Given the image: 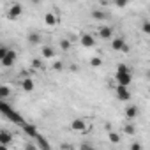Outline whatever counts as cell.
I'll return each mask as SVG.
<instances>
[{
    "label": "cell",
    "instance_id": "1",
    "mask_svg": "<svg viewBox=\"0 0 150 150\" xmlns=\"http://www.w3.org/2000/svg\"><path fill=\"white\" fill-rule=\"evenodd\" d=\"M0 111H2L7 118H11L14 124H20V125H23V124H25V120L21 118V115H18L11 106H7V104H6V103H2V101H0Z\"/></svg>",
    "mask_w": 150,
    "mask_h": 150
},
{
    "label": "cell",
    "instance_id": "2",
    "mask_svg": "<svg viewBox=\"0 0 150 150\" xmlns=\"http://www.w3.org/2000/svg\"><path fill=\"white\" fill-rule=\"evenodd\" d=\"M21 13H23V7H21L20 4H13V6L9 7V11H7V18H9V20H16Z\"/></svg>",
    "mask_w": 150,
    "mask_h": 150
},
{
    "label": "cell",
    "instance_id": "3",
    "mask_svg": "<svg viewBox=\"0 0 150 150\" xmlns=\"http://www.w3.org/2000/svg\"><path fill=\"white\" fill-rule=\"evenodd\" d=\"M14 60H16V51H13V50H7V55L2 58V64H4L6 67H11V65L14 64Z\"/></svg>",
    "mask_w": 150,
    "mask_h": 150
},
{
    "label": "cell",
    "instance_id": "4",
    "mask_svg": "<svg viewBox=\"0 0 150 150\" xmlns=\"http://www.w3.org/2000/svg\"><path fill=\"white\" fill-rule=\"evenodd\" d=\"M131 72H127V74H118L117 72V81H118V85L120 87H127L129 83H131Z\"/></svg>",
    "mask_w": 150,
    "mask_h": 150
},
{
    "label": "cell",
    "instance_id": "5",
    "mask_svg": "<svg viewBox=\"0 0 150 150\" xmlns=\"http://www.w3.org/2000/svg\"><path fill=\"white\" fill-rule=\"evenodd\" d=\"M11 141H13V134H11V132H7V131H2V132H0V145L7 146Z\"/></svg>",
    "mask_w": 150,
    "mask_h": 150
},
{
    "label": "cell",
    "instance_id": "6",
    "mask_svg": "<svg viewBox=\"0 0 150 150\" xmlns=\"http://www.w3.org/2000/svg\"><path fill=\"white\" fill-rule=\"evenodd\" d=\"M117 96H118V99L120 101H127L129 97H131V94H129V90L125 88V87H117Z\"/></svg>",
    "mask_w": 150,
    "mask_h": 150
},
{
    "label": "cell",
    "instance_id": "7",
    "mask_svg": "<svg viewBox=\"0 0 150 150\" xmlns=\"http://www.w3.org/2000/svg\"><path fill=\"white\" fill-rule=\"evenodd\" d=\"M21 127H23V131H25L28 136H32V138H35V136L39 134V132H37V129H35V125H32V124H27V122H25Z\"/></svg>",
    "mask_w": 150,
    "mask_h": 150
},
{
    "label": "cell",
    "instance_id": "8",
    "mask_svg": "<svg viewBox=\"0 0 150 150\" xmlns=\"http://www.w3.org/2000/svg\"><path fill=\"white\" fill-rule=\"evenodd\" d=\"M71 129H72V131H83V129H85V122L80 120V118H76V120L71 124Z\"/></svg>",
    "mask_w": 150,
    "mask_h": 150
},
{
    "label": "cell",
    "instance_id": "9",
    "mask_svg": "<svg viewBox=\"0 0 150 150\" xmlns=\"http://www.w3.org/2000/svg\"><path fill=\"white\" fill-rule=\"evenodd\" d=\"M111 32H113V30H111L110 27H101V28H99L101 39H110V37H111Z\"/></svg>",
    "mask_w": 150,
    "mask_h": 150
},
{
    "label": "cell",
    "instance_id": "10",
    "mask_svg": "<svg viewBox=\"0 0 150 150\" xmlns=\"http://www.w3.org/2000/svg\"><path fill=\"white\" fill-rule=\"evenodd\" d=\"M28 42H30V44H39V42H41V34L30 32V34H28Z\"/></svg>",
    "mask_w": 150,
    "mask_h": 150
},
{
    "label": "cell",
    "instance_id": "11",
    "mask_svg": "<svg viewBox=\"0 0 150 150\" xmlns=\"http://www.w3.org/2000/svg\"><path fill=\"white\" fill-rule=\"evenodd\" d=\"M81 44L87 46V48H92V46H94V37L88 35V34H85V35L81 37Z\"/></svg>",
    "mask_w": 150,
    "mask_h": 150
},
{
    "label": "cell",
    "instance_id": "12",
    "mask_svg": "<svg viewBox=\"0 0 150 150\" xmlns=\"http://www.w3.org/2000/svg\"><path fill=\"white\" fill-rule=\"evenodd\" d=\"M35 139H37V145L41 146V150H50V145H48V141L41 136V134H37L35 136Z\"/></svg>",
    "mask_w": 150,
    "mask_h": 150
},
{
    "label": "cell",
    "instance_id": "13",
    "mask_svg": "<svg viewBox=\"0 0 150 150\" xmlns=\"http://www.w3.org/2000/svg\"><path fill=\"white\" fill-rule=\"evenodd\" d=\"M125 44V41L122 39V37H117V39H113V42H111V46H113V50H122V46Z\"/></svg>",
    "mask_w": 150,
    "mask_h": 150
},
{
    "label": "cell",
    "instance_id": "14",
    "mask_svg": "<svg viewBox=\"0 0 150 150\" xmlns=\"http://www.w3.org/2000/svg\"><path fill=\"white\" fill-rule=\"evenodd\" d=\"M42 57H44V58H51V57H55V50L50 48V46H44V48H42Z\"/></svg>",
    "mask_w": 150,
    "mask_h": 150
},
{
    "label": "cell",
    "instance_id": "15",
    "mask_svg": "<svg viewBox=\"0 0 150 150\" xmlns=\"http://www.w3.org/2000/svg\"><path fill=\"white\" fill-rule=\"evenodd\" d=\"M44 21H46V25H51V27H53V25L57 23V16L51 14V13H48V14L44 16Z\"/></svg>",
    "mask_w": 150,
    "mask_h": 150
},
{
    "label": "cell",
    "instance_id": "16",
    "mask_svg": "<svg viewBox=\"0 0 150 150\" xmlns=\"http://www.w3.org/2000/svg\"><path fill=\"white\" fill-rule=\"evenodd\" d=\"M11 96V88L9 87H0V99H6V97H9Z\"/></svg>",
    "mask_w": 150,
    "mask_h": 150
},
{
    "label": "cell",
    "instance_id": "17",
    "mask_svg": "<svg viewBox=\"0 0 150 150\" xmlns=\"http://www.w3.org/2000/svg\"><path fill=\"white\" fill-rule=\"evenodd\" d=\"M23 88H25L27 92L34 90V81H32L30 78H25V80H23Z\"/></svg>",
    "mask_w": 150,
    "mask_h": 150
},
{
    "label": "cell",
    "instance_id": "18",
    "mask_svg": "<svg viewBox=\"0 0 150 150\" xmlns=\"http://www.w3.org/2000/svg\"><path fill=\"white\" fill-rule=\"evenodd\" d=\"M125 113H127V117H129V118H134V117L138 115V108H136V106H129Z\"/></svg>",
    "mask_w": 150,
    "mask_h": 150
},
{
    "label": "cell",
    "instance_id": "19",
    "mask_svg": "<svg viewBox=\"0 0 150 150\" xmlns=\"http://www.w3.org/2000/svg\"><path fill=\"white\" fill-rule=\"evenodd\" d=\"M117 72H118V74H127V72H129V67L124 65V64H120V65L117 67Z\"/></svg>",
    "mask_w": 150,
    "mask_h": 150
},
{
    "label": "cell",
    "instance_id": "20",
    "mask_svg": "<svg viewBox=\"0 0 150 150\" xmlns=\"http://www.w3.org/2000/svg\"><path fill=\"white\" fill-rule=\"evenodd\" d=\"M110 141L111 143H120V136L117 132H110Z\"/></svg>",
    "mask_w": 150,
    "mask_h": 150
},
{
    "label": "cell",
    "instance_id": "21",
    "mask_svg": "<svg viewBox=\"0 0 150 150\" xmlns=\"http://www.w3.org/2000/svg\"><path fill=\"white\" fill-rule=\"evenodd\" d=\"M92 16H94L96 20H103V18H104L106 14H104L103 11H94V13H92Z\"/></svg>",
    "mask_w": 150,
    "mask_h": 150
},
{
    "label": "cell",
    "instance_id": "22",
    "mask_svg": "<svg viewBox=\"0 0 150 150\" xmlns=\"http://www.w3.org/2000/svg\"><path fill=\"white\" fill-rule=\"evenodd\" d=\"M90 64H92V65H94V67H99V65H101V64H103V60H101V58H97V57H96V58H92V60H90Z\"/></svg>",
    "mask_w": 150,
    "mask_h": 150
},
{
    "label": "cell",
    "instance_id": "23",
    "mask_svg": "<svg viewBox=\"0 0 150 150\" xmlns=\"http://www.w3.org/2000/svg\"><path fill=\"white\" fill-rule=\"evenodd\" d=\"M124 131H125L127 134H134V132H136V129H134V125H131V124H129V125H125V129H124Z\"/></svg>",
    "mask_w": 150,
    "mask_h": 150
},
{
    "label": "cell",
    "instance_id": "24",
    "mask_svg": "<svg viewBox=\"0 0 150 150\" xmlns=\"http://www.w3.org/2000/svg\"><path fill=\"white\" fill-rule=\"evenodd\" d=\"M25 150H39V148H37V145H34V143H27V145H25Z\"/></svg>",
    "mask_w": 150,
    "mask_h": 150
},
{
    "label": "cell",
    "instance_id": "25",
    "mask_svg": "<svg viewBox=\"0 0 150 150\" xmlns=\"http://www.w3.org/2000/svg\"><path fill=\"white\" fill-rule=\"evenodd\" d=\"M60 46H62V50H69V46H71V42H69V41H65V39H64V41H62V42H60Z\"/></svg>",
    "mask_w": 150,
    "mask_h": 150
},
{
    "label": "cell",
    "instance_id": "26",
    "mask_svg": "<svg viewBox=\"0 0 150 150\" xmlns=\"http://www.w3.org/2000/svg\"><path fill=\"white\" fill-rule=\"evenodd\" d=\"M6 55H7V50H6V48H0V62H2V58H4Z\"/></svg>",
    "mask_w": 150,
    "mask_h": 150
},
{
    "label": "cell",
    "instance_id": "27",
    "mask_svg": "<svg viewBox=\"0 0 150 150\" xmlns=\"http://www.w3.org/2000/svg\"><path fill=\"white\" fill-rule=\"evenodd\" d=\"M143 32H146V34L150 32V23H148V21H145V23H143Z\"/></svg>",
    "mask_w": 150,
    "mask_h": 150
},
{
    "label": "cell",
    "instance_id": "28",
    "mask_svg": "<svg viewBox=\"0 0 150 150\" xmlns=\"http://www.w3.org/2000/svg\"><path fill=\"white\" fill-rule=\"evenodd\" d=\"M131 150H141V145L139 143H132L131 145Z\"/></svg>",
    "mask_w": 150,
    "mask_h": 150
},
{
    "label": "cell",
    "instance_id": "29",
    "mask_svg": "<svg viewBox=\"0 0 150 150\" xmlns=\"http://www.w3.org/2000/svg\"><path fill=\"white\" fill-rule=\"evenodd\" d=\"M32 67L39 69V67H41V62H39V60H32Z\"/></svg>",
    "mask_w": 150,
    "mask_h": 150
},
{
    "label": "cell",
    "instance_id": "30",
    "mask_svg": "<svg viewBox=\"0 0 150 150\" xmlns=\"http://www.w3.org/2000/svg\"><path fill=\"white\" fill-rule=\"evenodd\" d=\"M53 69H55V71H60V69H62V64H60V62H57V64L53 65Z\"/></svg>",
    "mask_w": 150,
    "mask_h": 150
},
{
    "label": "cell",
    "instance_id": "31",
    "mask_svg": "<svg viewBox=\"0 0 150 150\" xmlns=\"http://www.w3.org/2000/svg\"><path fill=\"white\" fill-rule=\"evenodd\" d=\"M81 150H96L94 146H88V145H81Z\"/></svg>",
    "mask_w": 150,
    "mask_h": 150
},
{
    "label": "cell",
    "instance_id": "32",
    "mask_svg": "<svg viewBox=\"0 0 150 150\" xmlns=\"http://www.w3.org/2000/svg\"><path fill=\"white\" fill-rule=\"evenodd\" d=\"M122 51H125V53H127V51H129V46H127V44H124V46H122Z\"/></svg>",
    "mask_w": 150,
    "mask_h": 150
},
{
    "label": "cell",
    "instance_id": "33",
    "mask_svg": "<svg viewBox=\"0 0 150 150\" xmlns=\"http://www.w3.org/2000/svg\"><path fill=\"white\" fill-rule=\"evenodd\" d=\"M0 150H7V146H4V145H0Z\"/></svg>",
    "mask_w": 150,
    "mask_h": 150
}]
</instances>
